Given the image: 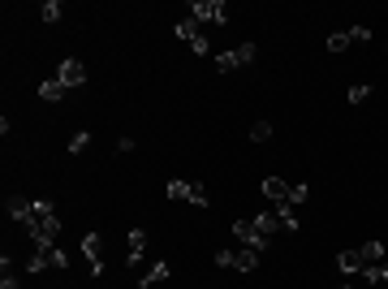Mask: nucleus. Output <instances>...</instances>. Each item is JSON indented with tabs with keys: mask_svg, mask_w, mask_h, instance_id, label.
Instances as JSON below:
<instances>
[{
	"mask_svg": "<svg viewBox=\"0 0 388 289\" xmlns=\"http://www.w3.org/2000/svg\"><path fill=\"white\" fill-rule=\"evenodd\" d=\"M272 138V121H255L250 125V142H268Z\"/></svg>",
	"mask_w": 388,
	"mask_h": 289,
	"instance_id": "nucleus-21",
	"label": "nucleus"
},
{
	"mask_svg": "<svg viewBox=\"0 0 388 289\" xmlns=\"http://www.w3.org/2000/svg\"><path fill=\"white\" fill-rule=\"evenodd\" d=\"M5 212H9L13 220H22V224H30V220H35V199H22V195H9V203H5Z\"/></svg>",
	"mask_w": 388,
	"mask_h": 289,
	"instance_id": "nucleus-11",
	"label": "nucleus"
},
{
	"mask_svg": "<svg viewBox=\"0 0 388 289\" xmlns=\"http://www.w3.org/2000/svg\"><path fill=\"white\" fill-rule=\"evenodd\" d=\"M26 233H30V242H35V250H52V246H56V233H61V220H56V216L30 220Z\"/></svg>",
	"mask_w": 388,
	"mask_h": 289,
	"instance_id": "nucleus-3",
	"label": "nucleus"
},
{
	"mask_svg": "<svg viewBox=\"0 0 388 289\" xmlns=\"http://www.w3.org/2000/svg\"><path fill=\"white\" fill-rule=\"evenodd\" d=\"M142 255H147V233H142V229H129V255H125L129 268H138Z\"/></svg>",
	"mask_w": 388,
	"mask_h": 289,
	"instance_id": "nucleus-13",
	"label": "nucleus"
},
{
	"mask_svg": "<svg viewBox=\"0 0 388 289\" xmlns=\"http://www.w3.org/2000/svg\"><path fill=\"white\" fill-rule=\"evenodd\" d=\"M65 91H69V87H61L56 78H52V83H39V100H43V104H61Z\"/></svg>",
	"mask_w": 388,
	"mask_h": 289,
	"instance_id": "nucleus-16",
	"label": "nucleus"
},
{
	"mask_svg": "<svg viewBox=\"0 0 388 289\" xmlns=\"http://www.w3.org/2000/svg\"><path fill=\"white\" fill-rule=\"evenodd\" d=\"M306 199H311V186H306V182H298L294 190H289V203H294V207H298V203H306Z\"/></svg>",
	"mask_w": 388,
	"mask_h": 289,
	"instance_id": "nucleus-25",
	"label": "nucleus"
},
{
	"mask_svg": "<svg viewBox=\"0 0 388 289\" xmlns=\"http://www.w3.org/2000/svg\"><path fill=\"white\" fill-rule=\"evenodd\" d=\"M336 268H341L345 277H363V268H367V264H363V255H358V250H341V255H336Z\"/></svg>",
	"mask_w": 388,
	"mask_h": 289,
	"instance_id": "nucleus-14",
	"label": "nucleus"
},
{
	"mask_svg": "<svg viewBox=\"0 0 388 289\" xmlns=\"http://www.w3.org/2000/svg\"><path fill=\"white\" fill-rule=\"evenodd\" d=\"M255 61V43H241V47H229V52L216 56V74H233L241 65H250Z\"/></svg>",
	"mask_w": 388,
	"mask_h": 289,
	"instance_id": "nucleus-4",
	"label": "nucleus"
},
{
	"mask_svg": "<svg viewBox=\"0 0 388 289\" xmlns=\"http://www.w3.org/2000/svg\"><path fill=\"white\" fill-rule=\"evenodd\" d=\"M169 277H173V264H169V259H155V264H151V268H147V272H142V277H138V289H151V285H164Z\"/></svg>",
	"mask_w": 388,
	"mask_h": 289,
	"instance_id": "nucleus-9",
	"label": "nucleus"
},
{
	"mask_svg": "<svg viewBox=\"0 0 388 289\" xmlns=\"http://www.w3.org/2000/svg\"><path fill=\"white\" fill-rule=\"evenodd\" d=\"M87 142H91V134H87V130H78V134L69 138V151H74V156H78V151H87Z\"/></svg>",
	"mask_w": 388,
	"mask_h": 289,
	"instance_id": "nucleus-26",
	"label": "nucleus"
},
{
	"mask_svg": "<svg viewBox=\"0 0 388 289\" xmlns=\"http://www.w3.org/2000/svg\"><path fill=\"white\" fill-rule=\"evenodd\" d=\"M43 268H52V250H35V255L26 259V272H30V277H39Z\"/></svg>",
	"mask_w": 388,
	"mask_h": 289,
	"instance_id": "nucleus-18",
	"label": "nucleus"
},
{
	"mask_svg": "<svg viewBox=\"0 0 388 289\" xmlns=\"http://www.w3.org/2000/svg\"><path fill=\"white\" fill-rule=\"evenodd\" d=\"M259 190H263V199L272 207H281V203H289V190H294V186H285V178H263V186H259Z\"/></svg>",
	"mask_w": 388,
	"mask_h": 289,
	"instance_id": "nucleus-10",
	"label": "nucleus"
},
{
	"mask_svg": "<svg viewBox=\"0 0 388 289\" xmlns=\"http://www.w3.org/2000/svg\"><path fill=\"white\" fill-rule=\"evenodd\" d=\"M56 83H61V87H69V91H74V87H83V83H87V65H83L78 56H65V61H61V69H56Z\"/></svg>",
	"mask_w": 388,
	"mask_h": 289,
	"instance_id": "nucleus-7",
	"label": "nucleus"
},
{
	"mask_svg": "<svg viewBox=\"0 0 388 289\" xmlns=\"http://www.w3.org/2000/svg\"><path fill=\"white\" fill-rule=\"evenodd\" d=\"M358 255H363V264H384L388 259L384 242H367V246H358Z\"/></svg>",
	"mask_w": 388,
	"mask_h": 289,
	"instance_id": "nucleus-17",
	"label": "nucleus"
},
{
	"mask_svg": "<svg viewBox=\"0 0 388 289\" xmlns=\"http://www.w3.org/2000/svg\"><path fill=\"white\" fill-rule=\"evenodd\" d=\"M363 281H371V285L388 281V259H384V264H367V268H363Z\"/></svg>",
	"mask_w": 388,
	"mask_h": 289,
	"instance_id": "nucleus-19",
	"label": "nucleus"
},
{
	"mask_svg": "<svg viewBox=\"0 0 388 289\" xmlns=\"http://www.w3.org/2000/svg\"><path fill=\"white\" fill-rule=\"evenodd\" d=\"M52 268H69V255H65L61 246H52Z\"/></svg>",
	"mask_w": 388,
	"mask_h": 289,
	"instance_id": "nucleus-28",
	"label": "nucleus"
},
{
	"mask_svg": "<svg viewBox=\"0 0 388 289\" xmlns=\"http://www.w3.org/2000/svg\"><path fill=\"white\" fill-rule=\"evenodd\" d=\"M0 289H18V277H13L9 255H0Z\"/></svg>",
	"mask_w": 388,
	"mask_h": 289,
	"instance_id": "nucleus-20",
	"label": "nucleus"
},
{
	"mask_svg": "<svg viewBox=\"0 0 388 289\" xmlns=\"http://www.w3.org/2000/svg\"><path fill=\"white\" fill-rule=\"evenodd\" d=\"M164 195L173 199V203H194V207H207V190H203V182H169L164 186Z\"/></svg>",
	"mask_w": 388,
	"mask_h": 289,
	"instance_id": "nucleus-2",
	"label": "nucleus"
},
{
	"mask_svg": "<svg viewBox=\"0 0 388 289\" xmlns=\"http://www.w3.org/2000/svg\"><path fill=\"white\" fill-rule=\"evenodd\" d=\"M216 268L255 272V268H259V255H255V250H216Z\"/></svg>",
	"mask_w": 388,
	"mask_h": 289,
	"instance_id": "nucleus-5",
	"label": "nucleus"
},
{
	"mask_svg": "<svg viewBox=\"0 0 388 289\" xmlns=\"http://www.w3.org/2000/svg\"><path fill=\"white\" fill-rule=\"evenodd\" d=\"M250 224H255V229L263 233V237H272V233L281 229V216H277V207H272V212H259V216H255Z\"/></svg>",
	"mask_w": 388,
	"mask_h": 289,
	"instance_id": "nucleus-15",
	"label": "nucleus"
},
{
	"mask_svg": "<svg viewBox=\"0 0 388 289\" xmlns=\"http://www.w3.org/2000/svg\"><path fill=\"white\" fill-rule=\"evenodd\" d=\"M345 100H349V104H363V100H371V87H367V83L349 87V91H345Z\"/></svg>",
	"mask_w": 388,
	"mask_h": 289,
	"instance_id": "nucleus-24",
	"label": "nucleus"
},
{
	"mask_svg": "<svg viewBox=\"0 0 388 289\" xmlns=\"http://www.w3.org/2000/svg\"><path fill=\"white\" fill-rule=\"evenodd\" d=\"M186 18H194L199 26H224L229 22V9H224V0H190Z\"/></svg>",
	"mask_w": 388,
	"mask_h": 289,
	"instance_id": "nucleus-1",
	"label": "nucleus"
},
{
	"mask_svg": "<svg viewBox=\"0 0 388 289\" xmlns=\"http://www.w3.org/2000/svg\"><path fill=\"white\" fill-rule=\"evenodd\" d=\"M349 47V30H336V35H328V52H345Z\"/></svg>",
	"mask_w": 388,
	"mask_h": 289,
	"instance_id": "nucleus-23",
	"label": "nucleus"
},
{
	"mask_svg": "<svg viewBox=\"0 0 388 289\" xmlns=\"http://www.w3.org/2000/svg\"><path fill=\"white\" fill-rule=\"evenodd\" d=\"M371 39V26H354L349 30V43H367Z\"/></svg>",
	"mask_w": 388,
	"mask_h": 289,
	"instance_id": "nucleus-27",
	"label": "nucleus"
},
{
	"mask_svg": "<svg viewBox=\"0 0 388 289\" xmlns=\"http://www.w3.org/2000/svg\"><path fill=\"white\" fill-rule=\"evenodd\" d=\"M233 237H237V242L246 246V250H255V255H263V250H268V237L259 233L250 220H233Z\"/></svg>",
	"mask_w": 388,
	"mask_h": 289,
	"instance_id": "nucleus-6",
	"label": "nucleus"
},
{
	"mask_svg": "<svg viewBox=\"0 0 388 289\" xmlns=\"http://www.w3.org/2000/svg\"><path fill=\"white\" fill-rule=\"evenodd\" d=\"M83 255L91 264V277H104V237L100 233H87L83 237Z\"/></svg>",
	"mask_w": 388,
	"mask_h": 289,
	"instance_id": "nucleus-8",
	"label": "nucleus"
},
{
	"mask_svg": "<svg viewBox=\"0 0 388 289\" xmlns=\"http://www.w3.org/2000/svg\"><path fill=\"white\" fill-rule=\"evenodd\" d=\"M173 35H177V39H182V43H190V47H194V43H199V39L207 35V30H203L199 22H194V18H182V22H177V26H173Z\"/></svg>",
	"mask_w": 388,
	"mask_h": 289,
	"instance_id": "nucleus-12",
	"label": "nucleus"
},
{
	"mask_svg": "<svg viewBox=\"0 0 388 289\" xmlns=\"http://www.w3.org/2000/svg\"><path fill=\"white\" fill-rule=\"evenodd\" d=\"M341 289H354V285H341Z\"/></svg>",
	"mask_w": 388,
	"mask_h": 289,
	"instance_id": "nucleus-29",
	"label": "nucleus"
},
{
	"mask_svg": "<svg viewBox=\"0 0 388 289\" xmlns=\"http://www.w3.org/2000/svg\"><path fill=\"white\" fill-rule=\"evenodd\" d=\"M39 13H43V22H61V13H65V9H61V0H43V9H39Z\"/></svg>",
	"mask_w": 388,
	"mask_h": 289,
	"instance_id": "nucleus-22",
	"label": "nucleus"
}]
</instances>
